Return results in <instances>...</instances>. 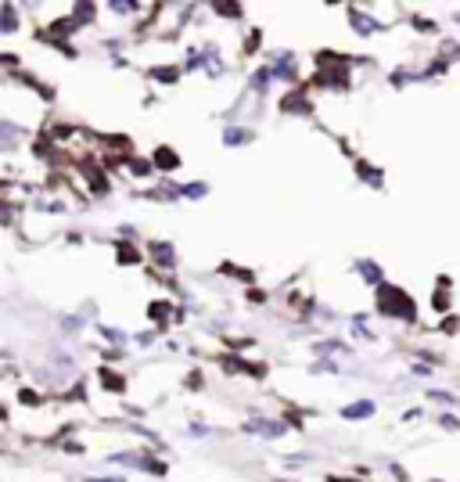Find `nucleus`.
Returning <instances> with one entry per match:
<instances>
[{"label":"nucleus","mask_w":460,"mask_h":482,"mask_svg":"<svg viewBox=\"0 0 460 482\" xmlns=\"http://www.w3.org/2000/svg\"><path fill=\"white\" fill-rule=\"evenodd\" d=\"M371 410H374L371 403H356V407H349V410H346V417H363V414H371Z\"/></svg>","instance_id":"obj_1"}]
</instances>
